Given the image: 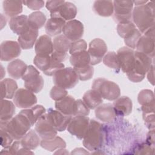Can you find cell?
Returning a JSON list of instances; mask_svg holds the SVG:
<instances>
[{
  "label": "cell",
  "instance_id": "obj_37",
  "mask_svg": "<svg viewBox=\"0 0 155 155\" xmlns=\"http://www.w3.org/2000/svg\"><path fill=\"white\" fill-rule=\"evenodd\" d=\"M138 29L133 22L119 23L117 25V32L119 36L127 39L131 37Z\"/></svg>",
  "mask_w": 155,
  "mask_h": 155
},
{
  "label": "cell",
  "instance_id": "obj_41",
  "mask_svg": "<svg viewBox=\"0 0 155 155\" xmlns=\"http://www.w3.org/2000/svg\"><path fill=\"white\" fill-rule=\"evenodd\" d=\"M7 122L0 121L1 145L4 148H9L14 140V139L12 137L6 129L5 124Z\"/></svg>",
  "mask_w": 155,
  "mask_h": 155
},
{
  "label": "cell",
  "instance_id": "obj_55",
  "mask_svg": "<svg viewBox=\"0 0 155 155\" xmlns=\"http://www.w3.org/2000/svg\"><path fill=\"white\" fill-rule=\"evenodd\" d=\"M54 154H68V152L65 150V148H60L56 150V152L54 153Z\"/></svg>",
  "mask_w": 155,
  "mask_h": 155
},
{
  "label": "cell",
  "instance_id": "obj_8",
  "mask_svg": "<svg viewBox=\"0 0 155 155\" xmlns=\"http://www.w3.org/2000/svg\"><path fill=\"white\" fill-rule=\"evenodd\" d=\"M113 2L114 7L113 17L114 20L118 24L131 21L134 5L133 1H114Z\"/></svg>",
  "mask_w": 155,
  "mask_h": 155
},
{
  "label": "cell",
  "instance_id": "obj_6",
  "mask_svg": "<svg viewBox=\"0 0 155 155\" xmlns=\"http://www.w3.org/2000/svg\"><path fill=\"white\" fill-rule=\"evenodd\" d=\"M53 81L54 85L67 90L74 87L78 83L79 78L73 68L64 67L53 74Z\"/></svg>",
  "mask_w": 155,
  "mask_h": 155
},
{
  "label": "cell",
  "instance_id": "obj_32",
  "mask_svg": "<svg viewBox=\"0 0 155 155\" xmlns=\"http://www.w3.org/2000/svg\"><path fill=\"white\" fill-rule=\"evenodd\" d=\"M15 113V105L13 102L4 99L1 102L0 121L8 122Z\"/></svg>",
  "mask_w": 155,
  "mask_h": 155
},
{
  "label": "cell",
  "instance_id": "obj_50",
  "mask_svg": "<svg viewBox=\"0 0 155 155\" xmlns=\"http://www.w3.org/2000/svg\"><path fill=\"white\" fill-rule=\"evenodd\" d=\"M65 1L64 0H57V1H47L45 4L47 9L50 13H53L57 10L58 8L62 5Z\"/></svg>",
  "mask_w": 155,
  "mask_h": 155
},
{
  "label": "cell",
  "instance_id": "obj_11",
  "mask_svg": "<svg viewBox=\"0 0 155 155\" xmlns=\"http://www.w3.org/2000/svg\"><path fill=\"white\" fill-rule=\"evenodd\" d=\"M38 30L28 22L18 36V42L22 49L28 50L33 47L38 39Z\"/></svg>",
  "mask_w": 155,
  "mask_h": 155
},
{
  "label": "cell",
  "instance_id": "obj_54",
  "mask_svg": "<svg viewBox=\"0 0 155 155\" xmlns=\"http://www.w3.org/2000/svg\"><path fill=\"white\" fill-rule=\"evenodd\" d=\"M154 64L152 65L149 70L147 72V78L148 81L153 85H154Z\"/></svg>",
  "mask_w": 155,
  "mask_h": 155
},
{
  "label": "cell",
  "instance_id": "obj_25",
  "mask_svg": "<svg viewBox=\"0 0 155 155\" xmlns=\"http://www.w3.org/2000/svg\"><path fill=\"white\" fill-rule=\"evenodd\" d=\"M65 23L66 21L61 18H50L45 24V32L50 37L58 36L62 32Z\"/></svg>",
  "mask_w": 155,
  "mask_h": 155
},
{
  "label": "cell",
  "instance_id": "obj_53",
  "mask_svg": "<svg viewBox=\"0 0 155 155\" xmlns=\"http://www.w3.org/2000/svg\"><path fill=\"white\" fill-rule=\"evenodd\" d=\"M154 129L150 130L147 134L146 142L154 147Z\"/></svg>",
  "mask_w": 155,
  "mask_h": 155
},
{
  "label": "cell",
  "instance_id": "obj_38",
  "mask_svg": "<svg viewBox=\"0 0 155 155\" xmlns=\"http://www.w3.org/2000/svg\"><path fill=\"white\" fill-rule=\"evenodd\" d=\"M28 22L38 29L42 27L47 22V18L44 13L36 11L28 16Z\"/></svg>",
  "mask_w": 155,
  "mask_h": 155
},
{
  "label": "cell",
  "instance_id": "obj_21",
  "mask_svg": "<svg viewBox=\"0 0 155 155\" xmlns=\"http://www.w3.org/2000/svg\"><path fill=\"white\" fill-rule=\"evenodd\" d=\"M154 44V38L143 35L141 36L137 43L136 51L144 53L154 59L155 48Z\"/></svg>",
  "mask_w": 155,
  "mask_h": 155
},
{
  "label": "cell",
  "instance_id": "obj_23",
  "mask_svg": "<svg viewBox=\"0 0 155 155\" xmlns=\"http://www.w3.org/2000/svg\"><path fill=\"white\" fill-rule=\"evenodd\" d=\"M94 113L96 117L104 122H111L116 116L113 104L109 103L101 104L95 108Z\"/></svg>",
  "mask_w": 155,
  "mask_h": 155
},
{
  "label": "cell",
  "instance_id": "obj_10",
  "mask_svg": "<svg viewBox=\"0 0 155 155\" xmlns=\"http://www.w3.org/2000/svg\"><path fill=\"white\" fill-rule=\"evenodd\" d=\"M90 118L86 116H73L70 121L67 130L73 136L79 139H82L87 130Z\"/></svg>",
  "mask_w": 155,
  "mask_h": 155
},
{
  "label": "cell",
  "instance_id": "obj_15",
  "mask_svg": "<svg viewBox=\"0 0 155 155\" xmlns=\"http://www.w3.org/2000/svg\"><path fill=\"white\" fill-rule=\"evenodd\" d=\"M21 47L18 42L4 41L1 44V61H10L20 56Z\"/></svg>",
  "mask_w": 155,
  "mask_h": 155
},
{
  "label": "cell",
  "instance_id": "obj_44",
  "mask_svg": "<svg viewBox=\"0 0 155 155\" xmlns=\"http://www.w3.org/2000/svg\"><path fill=\"white\" fill-rule=\"evenodd\" d=\"M67 95L68 92L67 90L57 85L53 86L50 91V97L55 101H60Z\"/></svg>",
  "mask_w": 155,
  "mask_h": 155
},
{
  "label": "cell",
  "instance_id": "obj_5",
  "mask_svg": "<svg viewBox=\"0 0 155 155\" xmlns=\"http://www.w3.org/2000/svg\"><path fill=\"white\" fill-rule=\"evenodd\" d=\"M31 127L27 117L20 113L13 116L5 124L7 130L15 140H20L30 130Z\"/></svg>",
  "mask_w": 155,
  "mask_h": 155
},
{
  "label": "cell",
  "instance_id": "obj_39",
  "mask_svg": "<svg viewBox=\"0 0 155 155\" xmlns=\"http://www.w3.org/2000/svg\"><path fill=\"white\" fill-rule=\"evenodd\" d=\"M137 101L142 106L154 104V95L153 91L149 89L142 90L138 94Z\"/></svg>",
  "mask_w": 155,
  "mask_h": 155
},
{
  "label": "cell",
  "instance_id": "obj_40",
  "mask_svg": "<svg viewBox=\"0 0 155 155\" xmlns=\"http://www.w3.org/2000/svg\"><path fill=\"white\" fill-rule=\"evenodd\" d=\"M102 61L104 64L110 68L117 71L120 69L117 53L114 51H108L107 53L103 58Z\"/></svg>",
  "mask_w": 155,
  "mask_h": 155
},
{
  "label": "cell",
  "instance_id": "obj_24",
  "mask_svg": "<svg viewBox=\"0 0 155 155\" xmlns=\"http://www.w3.org/2000/svg\"><path fill=\"white\" fill-rule=\"evenodd\" d=\"M28 65L22 60L19 59H14L7 65L8 75L13 79L22 78L25 73Z\"/></svg>",
  "mask_w": 155,
  "mask_h": 155
},
{
  "label": "cell",
  "instance_id": "obj_43",
  "mask_svg": "<svg viewBox=\"0 0 155 155\" xmlns=\"http://www.w3.org/2000/svg\"><path fill=\"white\" fill-rule=\"evenodd\" d=\"M51 62L50 55L44 56L36 54L33 59V63L35 66L43 72L49 68Z\"/></svg>",
  "mask_w": 155,
  "mask_h": 155
},
{
  "label": "cell",
  "instance_id": "obj_49",
  "mask_svg": "<svg viewBox=\"0 0 155 155\" xmlns=\"http://www.w3.org/2000/svg\"><path fill=\"white\" fill-rule=\"evenodd\" d=\"M64 67V64L62 63H56L51 61V64L49 67V68L44 71L43 73L47 75V76H53V74L59 70L61 68H62Z\"/></svg>",
  "mask_w": 155,
  "mask_h": 155
},
{
  "label": "cell",
  "instance_id": "obj_7",
  "mask_svg": "<svg viewBox=\"0 0 155 155\" xmlns=\"http://www.w3.org/2000/svg\"><path fill=\"white\" fill-rule=\"evenodd\" d=\"M22 79L24 81L25 88L34 93H38L44 87V81L42 76L36 68L31 65H28Z\"/></svg>",
  "mask_w": 155,
  "mask_h": 155
},
{
  "label": "cell",
  "instance_id": "obj_45",
  "mask_svg": "<svg viewBox=\"0 0 155 155\" xmlns=\"http://www.w3.org/2000/svg\"><path fill=\"white\" fill-rule=\"evenodd\" d=\"M87 49V44L86 41L82 39L71 42L69 49V53L73 54L82 51H85Z\"/></svg>",
  "mask_w": 155,
  "mask_h": 155
},
{
  "label": "cell",
  "instance_id": "obj_16",
  "mask_svg": "<svg viewBox=\"0 0 155 155\" xmlns=\"http://www.w3.org/2000/svg\"><path fill=\"white\" fill-rule=\"evenodd\" d=\"M120 68L125 73L132 71L134 64V51L127 47H122L117 51Z\"/></svg>",
  "mask_w": 155,
  "mask_h": 155
},
{
  "label": "cell",
  "instance_id": "obj_26",
  "mask_svg": "<svg viewBox=\"0 0 155 155\" xmlns=\"http://www.w3.org/2000/svg\"><path fill=\"white\" fill-rule=\"evenodd\" d=\"M0 87L2 99H13L16 91L18 90L16 82L11 78H5L1 80Z\"/></svg>",
  "mask_w": 155,
  "mask_h": 155
},
{
  "label": "cell",
  "instance_id": "obj_20",
  "mask_svg": "<svg viewBox=\"0 0 155 155\" xmlns=\"http://www.w3.org/2000/svg\"><path fill=\"white\" fill-rule=\"evenodd\" d=\"M35 51L38 55H51L53 51V43L51 37L47 35L39 36L35 43Z\"/></svg>",
  "mask_w": 155,
  "mask_h": 155
},
{
  "label": "cell",
  "instance_id": "obj_3",
  "mask_svg": "<svg viewBox=\"0 0 155 155\" xmlns=\"http://www.w3.org/2000/svg\"><path fill=\"white\" fill-rule=\"evenodd\" d=\"M153 64V58L144 53L134 51L133 69L126 74L128 79L133 82H141L145 78L147 72Z\"/></svg>",
  "mask_w": 155,
  "mask_h": 155
},
{
  "label": "cell",
  "instance_id": "obj_48",
  "mask_svg": "<svg viewBox=\"0 0 155 155\" xmlns=\"http://www.w3.org/2000/svg\"><path fill=\"white\" fill-rule=\"evenodd\" d=\"M22 3L28 8L33 10H38L44 6V1H24Z\"/></svg>",
  "mask_w": 155,
  "mask_h": 155
},
{
  "label": "cell",
  "instance_id": "obj_34",
  "mask_svg": "<svg viewBox=\"0 0 155 155\" xmlns=\"http://www.w3.org/2000/svg\"><path fill=\"white\" fill-rule=\"evenodd\" d=\"M40 145L42 148L48 151H54L60 148H65L66 147V142L61 137L56 136L51 139H42Z\"/></svg>",
  "mask_w": 155,
  "mask_h": 155
},
{
  "label": "cell",
  "instance_id": "obj_33",
  "mask_svg": "<svg viewBox=\"0 0 155 155\" xmlns=\"http://www.w3.org/2000/svg\"><path fill=\"white\" fill-rule=\"evenodd\" d=\"M70 62L73 68H79L90 64V58L87 50L71 54Z\"/></svg>",
  "mask_w": 155,
  "mask_h": 155
},
{
  "label": "cell",
  "instance_id": "obj_1",
  "mask_svg": "<svg viewBox=\"0 0 155 155\" xmlns=\"http://www.w3.org/2000/svg\"><path fill=\"white\" fill-rule=\"evenodd\" d=\"M133 24L141 33L154 26V4L153 1L135 6L132 12Z\"/></svg>",
  "mask_w": 155,
  "mask_h": 155
},
{
  "label": "cell",
  "instance_id": "obj_51",
  "mask_svg": "<svg viewBox=\"0 0 155 155\" xmlns=\"http://www.w3.org/2000/svg\"><path fill=\"white\" fill-rule=\"evenodd\" d=\"M143 119L144 120V124L147 128L149 130L154 129L155 127V119H154V113L148 114L143 116Z\"/></svg>",
  "mask_w": 155,
  "mask_h": 155
},
{
  "label": "cell",
  "instance_id": "obj_27",
  "mask_svg": "<svg viewBox=\"0 0 155 155\" xmlns=\"http://www.w3.org/2000/svg\"><path fill=\"white\" fill-rule=\"evenodd\" d=\"M46 113L45 108L41 105H36L30 108L22 110L19 113L25 116L31 127L35 125L38 120Z\"/></svg>",
  "mask_w": 155,
  "mask_h": 155
},
{
  "label": "cell",
  "instance_id": "obj_13",
  "mask_svg": "<svg viewBox=\"0 0 155 155\" xmlns=\"http://www.w3.org/2000/svg\"><path fill=\"white\" fill-rule=\"evenodd\" d=\"M46 115L51 125L57 131L59 132L64 131L67 129L72 118V116L65 115L58 110H53L52 108L48 109Z\"/></svg>",
  "mask_w": 155,
  "mask_h": 155
},
{
  "label": "cell",
  "instance_id": "obj_31",
  "mask_svg": "<svg viewBox=\"0 0 155 155\" xmlns=\"http://www.w3.org/2000/svg\"><path fill=\"white\" fill-rule=\"evenodd\" d=\"M82 100L91 110L96 108L103 102L102 97L99 93L93 89L87 91L83 95Z\"/></svg>",
  "mask_w": 155,
  "mask_h": 155
},
{
  "label": "cell",
  "instance_id": "obj_19",
  "mask_svg": "<svg viewBox=\"0 0 155 155\" xmlns=\"http://www.w3.org/2000/svg\"><path fill=\"white\" fill-rule=\"evenodd\" d=\"M113 106L116 116H125L131 113L133 103L128 96H123L114 100Z\"/></svg>",
  "mask_w": 155,
  "mask_h": 155
},
{
  "label": "cell",
  "instance_id": "obj_56",
  "mask_svg": "<svg viewBox=\"0 0 155 155\" xmlns=\"http://www.w3.org/2000/svg\"><path fill=\"white\" fill-rule=\"evenodd\" d=\"M148 2V1H133V4H135L136 6L138 5H141L147 4Z\"/></svg>",
  "mask_w": 155,
  "mask_h": 155
},
{
  "label": "cell",
  "instance_id": "obj_46",
  "mask_svg": "<svg viewBox=\"0 0 155 155\" xmlns=\"http://www.w3.org/2000/svg\"><path fill=\"white\" fill-rule=\"evenodd\" d=\"M90 108L84 103L83 100L77 99L76 100V109L75 116H87L90 114Z\"/></svg>",
  "mask_w": 155,
  "mask_h": 155
},
{
  "label": "cell",
  "instance_id": "obj_18",
  "mask_svg": "<svg viewBox=\"0 0 155 155\" xmlns=\"http://www.w3.org/2000/svg\"><path fill=\"white\" fill-rule=\"evenodd\" d=\"M77 15V7L72 2L65 1L57 10L50 13L51 18H61L65 21L73 20Z\"/></svg>",
  "mask_w": 155,
  "mask_h": 155
},
{
  "label": "cell",
  "instance_id": "obj_17",
  "mask_svg": "<svg viewBox=\"0 0 155 155\" xmlns=\"http://www.w3.org/2000/svg\"><path fill=\"white\" fill-rule=\"evenodd\" d=\"M35 130L41 139L48 140L57 136L58 131L48 121L46 113L43 114L35 124Z\"/></svg>",
  "mask_w": 155,
  "mask_h": 155
},
{
  "label": "cell",
  "instance_id": "obj_9",
  "mask_svg": "<svg viewBox=\"0 0 155 155\" xmlns=\"http://www.w3.org/2000/svg\"><path fill=\"white\" fill-rule=\"evenodd\" d=\"M87 51L90 58V65H95L103 59L107 51V46L102 39L95 38L89 43Z\"/></svg>",
  "mask_w": 155,
  "mask_h": 155
},
{
  "label": "cell",
  "instance_id": "obj_22",
  "mask_svg": "<svg viewBox=\"0 0 155 155\" xmlns=\"http://www.w3.org/2000/svg\"><path fill=\"white\" fill-rule=\"evenodd\" d=\"M54 107L57 110L62 114L74 116L76 109V100L71 96L67 95L62 99L56 101Z\"/></svg>",
  "mask_w": 155,
  "mask_h": 155
},
{
  "label": "cell",
  "instance_id": "obj_42",
  "mask_svg": "<svg viewBox=\"0 0 155 155\" xmlns=\"http://www.w3.org/2000/svg\"><path fill=\"white\" fill-rule=\"evenodd\" d=\"M75 70L79 80L85 81L90 79L94 74V68L91 65H88L79 68H73Z\"/></svg>",
  "mask_w": 155,
  "mask_h": 155
},
{
  "label": "cell",
  "instance_id": "obj_4",
  "mask_svg": "<svg viewBox=\"0 0 155 155\" xmlns=\"http://www.w3.org/2000/svg\"><path fill=\"white\" fill-rule=\"evenodd\" d=\"M91 89L96 90L102 99L108 101H114L120 96V90L119 85L105 78L96 79L91 85Z\"/></svg>",
  "mask_w": 155,
  "mask_h": 155
},
{
  "label": "cell",
  "instance_id": "obj_52",
  "mask_svg": "<svg viewBox=\"0 0 155 155\" xmlns=\"http://www.w3.org/2000/svg\"><path fill=\"white\" fill-rule=\"evenodd\" d=\"M22 145L20 140H15L12 143L9 148H7L9 154H17L19 149L21 148Z\"/></svg>",
  "mask_w": 155,
  "mask_h": 155
},
{
  "label": "cell",
  "instance_id": "obj_14",
  "mask_svg": "<svg viewBox=\"0 0 155 155\" xmlns=\"http://www.w3.org/2000/svg\"><path fill=\"white\" fill-rule=\"evenodd\" d=\"M84 32L83 24L76 19L67 21L62 30L63 35L71 42L81 39L83 36Z\"/></svg>",
  "mask_w": 155,
  "mask_h": 155
},
{
  "label": "cell",
  "instance_id": "obj_36",
  "mask_svg": "<svg viewBox=\"0 0 155 155\" xmlns=\"http://www.w3.org/2000/svg\"><path fill=\"white\" fill-rule=\"evenodd\" d=\"M28 23V16L25 15H18L10 18L9 21V27L12 31L19 35L22 30L24 28Z\"/></svg>",
  "mask_w": 155,
  "mask_h": 155
},
{
  "label": "cell",
  "instance_id": "obj_28",
  "mask_svg": "<svg viewBox=\"0 0 155 155\" xmlns=\"http://www.w3.org/2000/svg\"><path fill=\"white\" fill-rule=\"evenodd\" d=\"M93 10L99 16H111L114 12L113 2L112 1H96L93 5Z\"/></svg>",
  "mask_w": 155,
  "mask_h": 155
},
{
  "label": "cell",
  "instance_id": "obj_12",
  "mask_svg": "<svg viewBox=\"0 0 155 155\" xmlns=\"http://www.w3.org/2000/svg\"><path fill=\"white\" fill-rule=\"evenodd\" d=\"M38 99L35 93L26 88L18 89L13 98L15 106L24 109L35 105Z\"/></svg>",
  "mask_w": 155,
  "mask_h": 155
},
{
  "label": "cell",
  "instance_id": "obj_35",
  "mask_svg": "<svg viewBox=\"0 0 155 155\" xmlns=\"http://www.w3.org/2000/svg\"><path fill=\"white\" fill-rule=\"evenodd\" d=\"M53 51L61 54H67L71 42L64 35L56 36L53 39Z\"/></svg>",
  "mask_w": 155,
  "mask_h": 155
},
{
  "label": "cell",
  "instance_id": "obj_30",
  "mask_svg": "<svg viewBox=\"0 0 155 155\" xmlns=\"http://www.w3.org/2000/svg\"><path fill=\"white\" fill-rule=\"evenodd\" d=\"M22 1H21L5 0L2 2V7L5 14L12 18L22 12Z\"/></svg>",
  "mask_w": 155,
  "mask_h": 155
},
{
  "label": "cell",
  "instance_id": "obj_2",
  "mask_svg": "<svg viewBox=\"0 0 155 155\" xmlns=\"http://www.w3.org/2000/svg\"><path fill=\"white\" fill-rule=\"evenodd\" d=\"M105 133L103 125L98 121L90 120L88 127L83 138V145L88 151L99 150L104 143Z\"/></svg>",
  "mask_w": 155,
  "mask_h": 155
},
{
  "label": "cell",
  "instance_id": "obj_29",
  "mask_svg": "<svg viewBox=\"0 0 155 155\" xmlns=\"http://www.w3.org/2000/svg\"><path fill=\"white\" fill-rule=\"evenodd\" d=\"M40 137L34 130H30L20 140L22 147L28 150L36 149L41 143Z\"/></svg>",
  "mask_w": 155,
  "mask_h": 155
},
{
  "label": "cell",
  "instance_id": "obj_47",
  "mask_svg": "<svg viewBox=\"0 0 155 155\" xmlns=\"http://www.w3.org/2000/svg\"><path fill=\"white\" fill-rule=\"evenodd\" d=\"M154 147L146 143H143L139 145L135 150L136 154H151L154 153Z\"/></svg>",
  "mask_w": 155,
  "mask_h": 155
}]
</instances>
